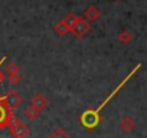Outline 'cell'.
Instances as JSON below:
<instances>
[{
    "label": "cell",
    "mask_w": 147,
    "mask_h": 138,
    "mask_svg": "<svg viewBox=\"0 0 147 138\" xmlns=\"http://www.w3.org/2000/svg\"><path fill=\"white\" fill-rule=\"evenodd\" d=\"M56 32H58L59 35H63L65 32H68V29H66V26H65L63 23H59V25L56 26Z\"/></svg>",
    "instance_id": "cell-12"
},
{
    "label": "cell",
    "mask_w": 147,
    "mask_h": 138,
    "mask_svg": "<svg viewBox=\"0 0 147 138\" xmlns=\"http://www.w3.org/2000/svg\"><path fill=\"white\" fill-rule=\"evenodd\" d=\"M7 72H9V75H15V74H18V68H16V65H10V66H7Z\"/></svg>",
    "instance_id": "cell-13"
},
{
    "label": "cell",
    "mask_w": 147,
    "mask_h": 138,
    "mask_svg": "<svg viewBox=\"0 0 147 138\" xmlns=\"http://www.w3.org/2000/svg\"><path fill=\"white\" fill-rule=\"evenodd\" d=\"M81 121H82V124H84L87 128H94V127L98 124V121H100L98 112H97V111H87V112L82 114Z\"/></svg>",
    "instance_id": "cell-1"
},
{
    "label": "cell",
    "mask_w": 147,
    "mask_h": 138,
    "mask_svg": "<svg viewBox=\"0 0 147 138\" xmlns=\"http://www.w3.org/2000/svg\"><path fill=\"white\" fill-rule=\"evenodd\" d=\"M33 108H36L38 111H40L42 108H45L46 105H48V99L42 95V94H38L35 98H33V101H32V104H30Z\"/></svg>",
    "instance_id": "cell-5"
},
{
    "label": "cell",
    "mask_w": 147,
    "mask_h": 138,
    "mask_svg": "<svg viewBox=\"0 0 147 138\" xmlns=\"http://www.w3.org/2000/svg\"><path fill=\"white\" fill-rule=\"evenodd\" d=\"M25 115H26V117H28L29 119H35V118H36L38 115H39V111H38L36 108H33V107L30 105V107H29V108H28V109L25 111Z\"/></svg>",
    "instance_id": "cell-9"
},
{
    "label": "cell",
    "mask_w": 147,
    "mask_h": 138,
    "mask_svg": "<svg viewBox=\"0 0 147 138\" xmlns=\"http://www.w3.org/2000/svg\"><path fill=\"white\" fill-rule=\"evenodd\" d=\"M78 19H80V17H77L75 15H72V13H71V15H69V16L62 22V23L66 26V29H68V30H71V29L74 27V25H75V23L78 22Z\"/></svg>",
    "instance_id": "cell-8"
},
{
    "label": "cell",
    "mask_w": 147,
    "mask_h": 138,
    "mask_svg": "<svg viewBox=\"0 0 147 138\" xmlns=\"http://www.w3.org/2000/svg\"><path fill=\"white\" fill-rule=\"evenodd\" d=\"M20 81V76H19V74H15V75H10V82L15 85V84H18Z\"/></svg>",
    "instance_id": "cell-14"
},
{
    "label": "cell",
    "mask_w": 147,
    "mask_h": 138,
    "mask_svg": "<svg viewBox=\"0 0 147 138\" xmlns=\"http://www.w3.org/2000/svg\"><path fill=\"white\" fill-rule=\"evenodd\" d=\"M2 104H5L3 101L0 102V124H3L5 122V119L7 118V114H6V108L2 105Z\"/></svg>",
    "instance_id": "cell-11"
},
{
    "label": "cell",
    "mask_w": 147,
    "mask_h": 138,
    "mask_svg": "<svg viewBox=\"0 0 147 138\" xmlns=\"http://www.w3.org/2000/svg\"><path fill=\"white\" fill-rule=\"evenodd\" d=\"M49 138H69V135H68L62 128H58V129H55V131L51 134Z\"/></svg>",
    "instance_id": "cell-10"
},
{
    "label": "cell",
    "mask_w": 147,
    "mask_h": 138,
    "mask_svg": "<svg viewBox=\"0 0 147 138\" xmlns=\"http://www.w3.org/2000/svg\"><path fill=\"white\" fill-rule=\"evenodd\" d=\"M130 39V36H128V32H124V33H121V40L123 42H127Z\"/></svg>",
    "instance_id": "cell-15"
},
{
    "label": "cell",
    "mask_w": 147,
    "mask_h": 138,
    "mask_svg": "<svg viewBox=\"0 0 147 138\" xmlns=\"http://www.w3.org/2000/svg\"><path fill=\"white\" fill-rule=\"evenodd\" d=\"M98 16H100V10H98V7H95V6L88 7L87 12H85V17H88L90 20H95Z\"/></svg>",
    "instance_id": "cell-7"
},
{
    "label": "cell",
    "mask_w": 147,
    "mask_h": 138,
    "mask_svg": "<svg viewBox=\"0 0 147 138\" xmlns=\"http://www.w3.org/2000/svg\"><path fill=\"white\" fill-rule=\"evenodd\" d=\"M10 129H12V134H13L16 138H25V137L29 134L28 127L23 125L22 122H19V124H16V125H13V127H10Z\"/></svg>",
    "instance_id": "cell-4"
},
{
    "label": "cell",
    "mask_w": 147,
    "mask_h": 138,
    "mask_svg": "<svg viewBox=\"0 0 147 138\" xmlns=\"http://www.w3.org/2000/svg\"><path fill=\"white\" fill-rule=\"evenodd\" d=\"M120 127H121L123 131L128 132V131L133 129V127H134V121H133L130 117H124V118L121 119V122H120Z\"/></svg>",
    "instance_id": "cell-6"
},
{
    "label": "cell",
    "mask_w": 147,
    "mask_h": 138,
    "mask_svg": "<svg viewBox=\"0 0 147 138\" xmlns=\"http://www.w3.org/2000/svg\"><path fill=\"white\" fill-rule=\"evenodd\" d=\"M3 102H5L9 108H15V107H18V105L22 102V98L19 96L18 92H15V91H9Z\"/></svg>",
    "instance_id": "cell-3"
},
{
    "label": "cell",
    "mask_w": 147,
    "mask_h": 138,
    "mask_svg": "<svg viewBox=\"0 0 147 138\" xmlns=\"http://www.w3.org/2000/svg\"><path fill=\"white\" fill-rule=\"evenodd\" d=\"M74 33H75L77 36H84L88 30H90V23L87 22V20H84V19H78V22L74 25V27L71 29Z\"/></svg>",
    "instance_id": "cell-2"
}]
</instances>
